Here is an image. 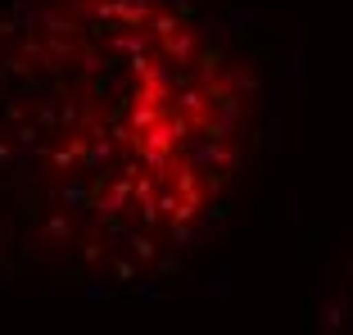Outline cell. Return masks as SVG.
Listing matches in <instances>:
<instances>
[{"label": "cell", "mask_w": 353, "mask_h": 335, "mask_svg": "<svg viewBox=\"0 0 353 335\" xmlns=\"http://www.w3.org/2000/svg\"><path fill=\"white\" fill-rule=\"evenodd\" d=\"M249 77L172 0L0 14V263L77 285L168 268L222 208Z\"/></svg>", "instance_id": "cell-1"}]
</instances>
